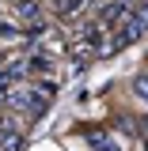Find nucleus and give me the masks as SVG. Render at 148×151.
Instances as JSON below:
<instances>
[{
    "instance_id": "1",
    "label": "nucleus",
    "mask_w": 148,
    "mask_h": 151,
    "mask_svg": "<svg viewBox=\"0 0 148 151\" xmlns=\"http://www.w3.org/2000/svg\"><path fill=\"white\" fill-rule=\"evenodd\" d=\"M8 106H12L15 113H27V117H42L50 102H46V94H42V91H31V87H12V91H8Z\"/></svg>"
},
{
    "instance_id": "2",
    "label": "nucleus",
    "mask_w": 148,
    "mask_h": 151,
    "mask_svg": "<svg viewBox=\"0 0 148 151\" xmlns=\"http://www.w3.org/2000/svg\"><path fill=\"white\" fill-rule=\"evenodd\" d=\"M129 12H133L129 0H106V4L99 8V27H103V30H118Z\"/></svg>"
},
{
    "instance_id": "3",
    "label": "nucleus",
    "mask_w": 148,
    "mask_h": 151,
    "mask_svg": "<svg viewBox=\"0 0 148 151\" xmlns=\"http://www.w3.org/2000/svg\"><path fill=\"white\" fill-rule=\"evenodd\" d=\"M23 76H27V64L23 60H8L4 68H0V91H12L23 83Z\"/></svg>"
},
{
    "instance_id": "4",
    "label": "nucleus",
    "mask_w": 148,
    "mask_h": 151,
    "mask_svg": "<svg viewBox=\"0 0 148 151\" xmlns=\"http://www.w3.org/2000/svg\"><path fill=\"white\" fill-rule=\"evenodd\" d=\"M0 151H23V132L15 125H4L0 129Z\"/></svg>"
},
{
    "instance_id": "5",
    "label": "nucleus",
    "mask_w": 148,
    "mask_h": 151,
    "mask_svg": "<svg viewBox=\"0 0 148 151\" xmlns=\"http://www.w3.org/2000/svg\"><path fill=\"white\" fill-rule=\"evenodd\" d=\"M15 19L38 23V0H15Z\"/></svg>"
},
{
    "instance_id": "6",
    "label": "nucleus",
    "mask_w": 148,
    "mask_h": 151,
    "mask_svg": "<svg viewBox=\"0 0 148 151\" xmlns=\"http://www.w3.org/2000/svg\"><path fill=\"white\" fill-rule=\"evenodd\" d=\"M87 144H91L95 151H122V147L110 140V136H106V132H91V136H87Z\"/></svg>"
},
{
    "instance_id": "7",
    "label": "nucleus",
    "mask_w": 148,
    "mask_h": 151,
    "mask_svg": "<svg viewBox=\"0 0 148 151\" xmlns=\"http://www.w3.org/2000/svg\"><path fill=\"white\" fill-rule=\"evenodd\" d=\"M27 68H34V72H50V60H46V57H31Z\"/></svg>"
},
{
    "instance_id": "8",
    "label": "nucleus",
    "mask_w": 148,
    "mask_h": 151,
    "mask_svg": "<svg viewBox=\"0 0 148 151\" xmlns=\"http://www.w3.org/2000/svg\"><path fill=\"white\" fill-rule=\"evenodd\" d=\"M84 8H87V0H65V15H76Z\"/></svg>"
},
{
    "instance_id": "9",
    "label": "nucleus",
    "mask_w": 148,
    "mask_h": 151,
    "mask_svg": "<svg viewBox=\"0 0 148 151\" xmlns=\"http://www.w3.org/2000/svg\"><path fill=\"white\" fill-rule=\"evenodd\" d=\"M133 87H137V94H144V98H148V72L137 76V79H133Z\"/></svg>"
},
{
    "instance_id": "10",
    "label": "nucleus",
    "mask_w": 148,
    "mask_h": 151,
    "mask_svg": "<svg viewBox=\"0 0 148 151\" xmlns=\"http://www.w3.org/2000/svg\"><path fill=\"white\" fill-rule=\"evenodd\" d=\"M144 72H148V57H144Z\"/></svg>"
},
{
    "instance_id": "11",
    "label": "nucleus",
    "mask_w": 148,
    "mask_h": 151,
    "mask_svg": "<svg viewBox=\"0 0 148 151\" xmlns=\"http://www.w3.org/2000/svg\"><path fill=\"white\" fill-rule=\"evenodd\" d=\"M0 68H4V57H0Z\"/></svg>"
},
{
    "instance_id": "12",
    "label": "nucleus",
    "mask_w": 148,
    "mask_h": 151,
    "mask_svg": "<svg viewBox=\"0 0 148 151\" xmlns=\"http://www.w3.org/2000/svg\"><path fill=\"white\" fill-rule=\"evenodd\" d=\"M144 129H148V117H144Z\"/></svg>"
},
{
    "instance_id": "13",
    "label": "nucleus",
    "mask_w": 148,
    "mask_h": 151,
    "mask_svg": "<svg viewBox=\"0 0 148 151\" xmlns=\"http://www.w3.org/2000/svg\"><path fill=\"white\" fill-rule=\"evenodd\" d=\"M141 4H148V0H141Z\"/></svg>"
}]
</instances>
